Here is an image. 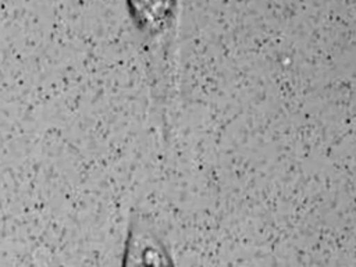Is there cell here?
<instances>
[{
  "label": "cell",
  "mask_w": 356,
  "mask_h": 267,
  "mask_svg": "<svg viewBox=\"0 0 356 267\" xmlns=\"http://www.w3.org/2000/svg\"><path fill=\"white\" fill-rule=\"evenodd\" d=\"M178 0H127L135 26L145 35H159L170 25Z\"/></svg>",
  "instance_id": "2"
},
{
  "label": "cell",
  "mask_w": 356,
  "mask_h": 267,
  "mask_svg": "<svg viewBox=\"0 0 356 267\" xmlns=\"http://www.w3.org/2000/svg\"><path fill=\"white\" fill-rule=\"evenodd\" d=\"M121 267H175L163 239L139 216H135L129 222Z\"/></svg>",
  "instance_id": "1"
}]
</instances>
